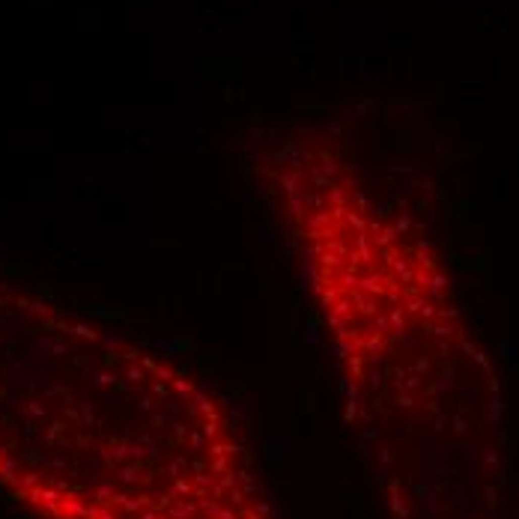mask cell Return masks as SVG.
Instances as JSON below:
<instances>
[{
	"label": "cell",
	"mask_w": 519,
	"mask_h": 519,
	"mask_svg": "<svg viewBox=\"0 0 519 519\" xmlns=\"http://www.w3.org/2000/svg\"><path fill=\"white\" fill-rule=\"evenodd\" d=\"M269 170L304 248L358 454L388 519H489L495 382L433 254L310 131Z\"/></svg>",
	"instance_id": "6da1fadb"
},
{
	"label": "cell",
	"mask_w": 519,
	"mask_h": 519,
	"mask_svg": "<svg viewBox=\"0 0 519 519\" xmlns=\"http://www.w3.org/2000/svg\"><path fill=\"white\" fill-rule=\"evenodd\" d=\"M0 489L36 519H272L206 385L3 278Z\"/></svg>",
	"instance_id": "7a4b0ae2"
}]
</instances>
